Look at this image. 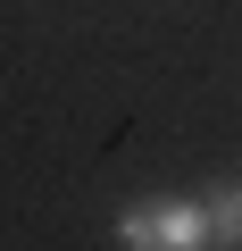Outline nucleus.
Returning <instances> with one entry per match:
<instances>
[{
  "instance_id": "f257e3e1",
  "label": "nucleus",
  "mask_w": 242,
  "mask_h": 251,
  "mask_svg": "<svg viewBox=\"0 0 242 251\" xmlns=\"http://www.w3.org/2000/svg\"><path fill=\"white\" fill-rule=\"evenodd\" d=\"M117 251H209L200 193H151L117 209Z\"/></svg>"
},
{
  "instance_id": "f03ea898",
  "label": "nucleus",
  "mask_w": 242,
  "mask_h": 251,
  "mask_svg": "<svg viewBox=\"0 0 242 251\" xmlns=\"http://www.w3.org/2000/svg\"><path fill=\"white\" fill-rule=\"evenodd\" d=\"M200 209H209V251H242V176L209 184Z\"/></svg>"
}]
</instances>
